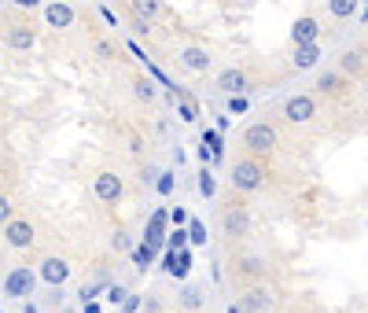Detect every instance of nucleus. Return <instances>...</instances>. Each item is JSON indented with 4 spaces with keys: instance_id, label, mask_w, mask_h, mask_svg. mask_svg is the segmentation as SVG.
Here are the masks:
<instances>
[{
    "instance_id": "obj_38",
    "label": "nucleus",
    "mask_w": 368,
    "mask_h": 313,
    "mask_svg": "<svg viewBox=\"0 0 368 313\" xmlns=\"http://www.w3.org/2000/svg\"><path fill=\"white\" fill-rule=\"evenodd\" d=\"M169 218H173V225H181V221H188V214H184V211H181V206H177V211H173V214H169Z\"/></svg>"
},
{
    "instance_id": "obj_14",
    "label": "nucleus",
    "mask_w": 368,
    "mask_h": 313,
    "mask_svg": "<svg viewBox=\"0 0 368 313\" xmlns=\"http://www.w3.org/2000/svg\"><path fill=\"white\" fill-rule=\"evenodd\" d=\"M188 269H191V250H188V247H181V250H166V273H169V277L184 280Z\"/></svg>"
},
{
    "instance_id": "obj_24",
    "label": "nucleus",
    "mask_w": 368,
    "mask_h": 313,
    "mask_svg": "<svg viewBox=\"0 0 368 313\" xmlns=\"http://www.w3.org/2000/svg\"><path fill=\"white\" fill-rule=\"evenodd\" d=\"M196 188H199V196H203V199H214V196H218V181H214V174H210V170H203V174H199Z\"/></svg>"
},
{
    "instance_id": "obj_37",
    "label": "nucleus",
    "mask_w": 368,
    "mask_h": 313,
    "mask_svg": "<svg viewBox=\"0 0 368 313\" xmlns=\"http://www.w3.org/2000/svg\"><path fill=\"white\" fill-rule=\"evenodd\" d=\"M81 313H100V302H96V299H85V302H81Z\"/></svg>"
},
{
    "instance_id": "obj_42",
    "label": "nucleus",
    "mask_w": 368,
    "mask_h": 313,
    "mask_svg": "<svg viewBox=\"0 0 368 313\" xmlns=\"http://www.w3.org/2000/svg\"><path fill=\"white\" fill-rule=\"evenodd\" d=\"M159 313H162V309H159Z\"/></svg>"
},
{
    "instance_id": "obj_29",
    "label": "nucleus",
    "mask_w": 368,
    "mask_h": 313,
    "mask_svg": "<svg viewBox=\"0 0 368 313\" xmlns=\"http://www.w3.org/2000/svg\"><path fill=\"white\" fill-rule=\"evenodd\" d=\"M129 295V287L125 284H111L107 287V302H115V306H122V299Z\"/></svg>"
},
{
    "instance_id": "obj_39",
    "label": "nucleus",
    "mask_w": 368,
    "mask_h": 313,
    "mask_svg": "<svg viewBox=\"0 0 368 313\" xmlns=\"http://www.w3.org/2000/svg\"><path fill=\"white\" fill-rule=\"evenodd\" d=\"M228 313H243V309H240V306H228Z\"/></svg>"
},
{
    "instance_id": "obj_20",
    "label": "nucleus",
    "mask_w": 368,
    "mask_h": 313,
    "mask_svg": "<svg viewBox=\"0 0 368 313\" xmlns=\"http://www.w3.org/2000/svg\"><path fill=\"white\" fill-rule=\"evenodd\" d=\"M317 89H320V92H328V96H335V92H342V89H346V78H342V74H335V70H324V74L317 78Z\"/></svg>"
},
{
    "instance_id": "obj_11",
    "label": "nucleus",
    "mask_w": 368,
    "mask_h": 313,
    "mask_svg": "<svg viewBox=\"0 0 368 313\" xmlns=\"http://www.w3.org/2000/svg\"><path fill=\"white\" fill-rule=\"evenodd\" d=\"M45 18H48L52 30H70L78 15H74V8L67 4V0H52V4L45 8Z\"/></svg>"
},
{
    "instance_id": "obj_15",
    "label": "nucleus",
    "mask_w": 368,
    "mask_h": 313,
    "mask_svg": "<svg viewBox=\"0 0 368 313\" xmlns=\"http://www.w3.org/2000/svg\"><path fill=\"white\" fill-rule=\"evenodd\" d=\"M269 306H273V291L269 287H251L243 295V302H240L243 313H266Z\"/></svg>"
},
{
    "instance_id": "obj_26",
    "label": "nucleus",
    "mask_w": 368,
    "mask_h": 313,
    "mask_svg": "<svg viewBox=\"0 0 368 313\" xmlns=\"http://www.w3.org/2000/svg\"><path fill=\"white\" fill-rule=\"evenodd\" d=\"M133 92H137V100H144V103L155 100V85H151L147 78H133Z\"/></svg>"
},
{
    "instance_id": "obj_16",
    "label": "nucleus",
    "mask_w": 368,
    "mask_h": 313,
    "mask_svg": "<svg viewBox=\"0 0 368 313\" xmlns=\"http://www.w3.org/2000/svg\"><path fill=\"white\" fill-rule=\"evenodd\" d=\"M320 59H324V48H320L317 41H313V45H298V48H295V59H291V63H295V70H313Z\"/></svg>"
},
{
    "instance_id": "obj_2",
    "label": "nucleus",
    "mask_w": 368,
    "mask_h": 313,
    "mask_svg": "<svg viewBox=\"0 0 368 313\" xmlns=\"http://www.w3.org/2000/svg\"><path fill=\"white\" fill-rule=\"evenodd\" d=\"M266 184V170L258 159H243L232 166V188L236 192H258V188Z\"/></svg>"
},
{
    "instance_id": "obj_8",
    "label": "nucleus",
    "mask_w": 368,
    "mask_h": 313,
    "mask_svg": "<svg viewBox=\"0 0 368 313\" xmlns=\"http://www.w3.org/2000/svg\"><path fill=\"white\" fill-rule=\"evenodd\" d=\"M41 280L52 284V287H63L70 280V262L59 258V255H48L45 262H41Z\"/></svg>"
},
{
    "instance_id": "obj_18",
    "label": "nucleus",
    "mask_w": 368,
    "mask_h": 313,
    "mask_svg": "<svg viewBox=\"0 0 368 313\" xmlns=\"http://www.w3.org/2000/svg\"><path fill=\"white\" fill-rule=\"evenodd\" d=\"M339 70L361 78V74H364V52H342V55H339Z\"/></svg>"
},
{
    "instance_id": "obj_30",
    "label": "nucleus",
    "mask_w": 368,
    "mask_h": 313,
    "mask_svg": "<svg viewBox=\"0 0 368 313\" xmlns=\"http://www.w3.org/2000/svg\"><path fill=\"white\" fill-rule=\"evenodd\" d=\"M247 107H251V103H247L243 92H240V96H228V111H232V115H243Z\"/></svg>"
},
{
    "instance_id": "obj_25",
    "label": "nucleus",
    "mask_w": 368,
    "mask_h": 313,
    "mask_svg": "<svg viewBox=\"0 0 368 313\" xmlns=\"http://www.w3.org/2000/svg\"><path fill=\"white\" fill-rule=\"evenodd\" d=\"M188 243H191V247H203V243H206V225L196 221V218L188 221Z\"/></svg>"
},
{
    "instance_id": "obj_3",
    "label": "nucleus",
    "mask_w": 368,
    "mask_h": 313,
    "mask_svg": "<svg viewBox=\"0 0 368 313\" xmlns=\"http://www.w3.org/2000/svg\"><path fill=\"white\" fill-rule=\"evenodd\" d=\"M33 284H37V273L30 265H15L11 273H8V280H4V295H11V299H30L33 295Z\"/></svg>"
},
{
    "instance_id": "obj_23",
    "label": "nucleus",
    "mask_w": 368,
    "mask_h": 313,
    "mask_svg": "<svg viewBox=\"0 0 368 313\" xmlns=\"http://www.w3.org/2000/svg\"><path fill=\"white\" fill-rule=\"evenodd\" d=\"M181 306H184V309H191V313H199V306H203V291L188 284V287L181 291Z\"/></svg>"
},
{
    "instance_id": "obj_28",
    "label": "nucleus",
    "mask_w": 368,
    "mask_h": 313,
    "mask_svg": "<svg viewBox=\"0 0 368 313\" xmlns=\"http://www.w3.org/2000/svg\"><path fill=\"white\" fill-rule=\"evenodd\" d=\"M151 258H155V250H151L147 243H140V247L133 250V262H137V269H147V265H151Z\"/></svg>"
},
{
    "instance_id": "obj_13",
    "label": "nucleus",
    "mask_w": 368,
    "mask_h": 313,
    "mask_svg": "<svg viewBox=\"0 0 368 313\" xmlns=\"http://www.w3.org/2000/svg\"><path fill=\"white\" fill-rule=\"evenodd\" d=\"M181 63H184V70H191V74H206L214 59H210V52H206V48L188 45V48L181 52Z\"/></svg>"
},
{
    "instance_id": "obj_36",
    "label": "nucleus",
    "mask_w": 368,
    "mask_h": 313,
    "mask_svg": "<svg viewBox=\"0 0 368 313\" xmlns=\"http://www.w3.org/2000/svg\"><path fill=\"white\" fill-rule=\"evenodd\" d=\"M15 8H23V11H33V8H41V0H11Z\"/></svg>"
},
{
    "instance_id": "obj_31",
    "label": "nucleus",
    "mask_w": 368,
    "mask_h": 313,
    "mask_svg": "<svg viewBox=\"0 0 368 313\" xmlns=\"http://www.w3.org/2000/svg\"><path fill=\"white\" fill-rule=\"evenodd\" d=\"M181 247H188V233H181V228H177V233L169 236V250H181Z\"/></svg>"
},
{
    "instance_id": "obj_21",
    "label": "nucleus",
    "mask_w": 368,
    "mask_h": 313,
    "mask_svg": "<svg viewBox=\"0 0 368 313\" xmlns=\"http://www.w3.org/2000/svg\"><path fill=\"white\" fill-rule=\"evenodd\" d=\"M328 11L335 18H354V11H361V0H328Z\"/></svg>"
},
{
    "instance_id": "obj_12",
    "label": "nucleus",
    "mask_w": 368,
    "mask_h": 313,
    "mask_svg": "<svg viewBox=\"0 0 368 313\" xmlns=\"http://www.w3.org/2000/svg\"><path fill=\"white\" fill-rule=\"evenodd\" d=\"M214 85H218V92H225V96H240V92H247V74L240 67H228V70L218 74Z\"/></svg>"
},
{
    "instance_id": "obj_22",
    "label": "nucleus",
    "mask_w": 368,
    "mask_h": 313,
    "mask_svg": "<svg viewBox=\"0 0 368 313\" xmlns=\"http://www.w3.org/2000/svg\"><path fill=\"white\" fill-rule=\"evenodd\" d=\"M133 11L144 18V23H151V18H159L162 4H159V0H133Z\"/></svg>"
},
{
    "instance_id": "obj_6",
    "label": "nucleus",
    "mask_w": 368,
    "mask_h": 313,
    "mask_svg": "<svg viewBox=\"0 0 368 313\" xmlns=\"http://www.w3.org/2000/svg\"><path fill=\"white\" fill-rule=\"evenodd\" d=\"M4 240H8V247H15V250H26V247H33V225L26 221V218H8L4 221Z\"/></svg>"
},
{
    "instance_id": "obj_27",
    "label": "nucleus",
    "mask_w": 368,
    "mask_h": 313,
    "mask_svg": "<svg viewBox=\"0 0 368 313\" xmlns=\"http://www.w3.org/2000/svg\"><path fill=\"white\" fill-rule=\"evenodd\" d=\"M173 184H177V174H173V170L155 174V188H159V196H173Z\"/></svg>"
},
{
    "instance_id": "obj_5",
    "label": "nucleus",
    "mask_w": 368,
    "mask_h": 313,
    "mask_svg": "<svg viewBox=\"0 0 368 313\" xmlns=\"http://www.w3.org/2000/svg\"><path fill=\"white\" fill-rule=\"evenodd\" d=\"M93 192H96L100 203H118L125 196V184H122V177L115 170H100L96 181H93Z\"/></svg>"
},
{
    "instance_id": "obj_7",
    "label": "nucleus",
    "mask_w": 368,
    "mask_h": 313,
    "mask_svg": "<svg viewBox=\"0 0 368 313\" xmlns=\"http://www.w3.org/2000/svg\"><path fill=\"white\" fill-rule=\"evenodd\" d=\"M221 225H225V236H232V240L247 236V228H251V214H247V206H243V203H228V206H225Z\"/></svg>"
},
{
    "instance_id": "obj_34",
    "label": "nucleus",
    "mask_w": 368,
    "mask_h": 313,
    "mask_svg": "<svg viewBox=\"0 0 368 313\" xmlns=\"http://www.w3.org/2000/svg\"><path fill=\"white\" fill-rule=\"evenodd\" d=\"M8 218H11V199H8V196H0V225H4Z\"/></svg>"
},
{
    "instance_id": "obj_35",
    "label": "nucleus",
    "mask_w": 368,
    "mask_h": 313,
    "mask_svg": "<svg viewBox=\"0 0 368 313\" xmlns=\"http://www.w3.org/2000/svg\"><path fill=\"white\" fill-rule=\"evenodd\" d=\"M137 306H140L137 295H125V299H122V313H137Z\"/></svg>"
},
{
    "instance_id": "obj_17",
    "label": "nucleus",
    "mask_w": 368,
    "mask_h": 313,
    "mask_svg": "<svg viewBox=\"0 0 368 313\" xmlns=\"http://www.w3.org/2000/svg\"><path fill=\"white\" fill-rule=\"evenodd\" d=\"M166 221H169L166 211H155V214H151V221H147V228H144V243H147L151 250L162 243V236H166Z\"/></svg>"
},
{
    "instance_id": "obj_40",
    "label": "nucleus",
    "mask_w": 368,
    "mask_h": 313,
    "mask_svg": "<svg viewBox=\"0 0 368 313\" xmlns=\"http://www.w3.org/2000/svg\"><path fill=\"white\" fill-rule=\"evenodd\" d=\"M63 313H74V309H63Z\"/></svg>"
},
{
    "instance_id": "obj_19",
    "label": "nucleus",
    "mask_w": 368,
    "mask_h": 313,
    "mask_svg": "<svg viewBox=\"0 0 368 313\" xmlns=\"http://www.w3.org/2000/svg\"><path fill=\"white\" fill-rule=\"evenodd\" d=\"M173 103H177V115H181V122H196V118H199V103L191 100L184 89H177V100H173Z\"/></svg>"
},
{
    "instance_id": "obj_10",
    "label": "nucleus",
    "mask_w": 368,
    "mask_h": 313,
    "mask_svg": "<svg viewBox=\"0 0 368 313\" xmlns=\"http://www.w3.org/2000/svg\"><path fill=\"white\" fill-rule=\"evenodd\" d=\"M320 37V23L313 15H302V18H295V26H291V45L298 48V45H313V41Z\"/></svg>"
},
{
    "instance_id": "obj_4",
    "label": "nucleus",
    "mask_w": 368,
    "mask_h": 313,
    "mask_svg": "<svg viewBox=\"0 0 368 313\" xmlns=\"http://www.w3.org/2000/svg\"><path fill=\"white\" fill-rule=\"evenodd\" d=\"M284 118H288L291 125H306L310 118H317V100L306 96V92L288 96V103H284Z\"/></svg>"
},
{
    "instance_id": "obj_32",
    "label": "nucleus",
    "mask_w": 368,
    "mask_h": 313,
    "mask_svg": "<svg viewBox=\"0 0 368 313\" xmlns=\"http://www.w3.org/2000/svg\"><path fill=\"white\" fill-rule=\"evenodd\" d=\"M100 291H103V284H85V287L78 291V295H81V302H85V299H96Z\"/></svg>"
},
{
    "instance_id": "obj_41",
    "label": "nucleus",
    "mask_w": 368,
    "mask_h": 313,
    "mask_svg": "<svg viewBox=\"0 0 368 313\" xmlns=\"http://www.w3.org/2000/svg\"><path fill=\"white\" fill-rule=\"evenodd\" d=\"M0 8H4V0H0Z\"/></svg>"
},
{
    "instance_id": "obj_1",
    "label": "nucleus",
    "mask_w": 368,
    "mask_h": 313,
    "mask_svg": "<svg viewBox=\"0 0 368 313\" xmlns=\"http://www.w3.org/2000/svg\"><path fill=\"white\" fill-rule=\"evenodd\" d=\"M276 144H280V137H276V129H273L269 122H254V125H247V129H243V148L251 155H273Z\"/></svg>"
},
{
    "instance_id": "obj_33",
    "label": "nucleus",
    "mask_w": 368,
    "mask_h": 313,
    "mask_svg": "<svg viewBox=\"0 0 368 313\" xmlns=\"http://www.w3.org/2000/svg\"><path fill=\"white\" fill-rule=\"evenodd\" d=\"M96 52H100V59H118L115 45H107V41H100V45H96Z\"/></svg>"
},
{
    "instance_id": "obj_9",
    "label": "nucleus",
    "mask_w": 368,
    "mask_h": 313,
    "mask_svg": "<svg viewBox=\"0 0 368 313\" xmlns=\"http://www.w3.org/2000/svg\"><path fill=\"white\" fill-rule=\"evenodd\" d=\"M4 41H8L11 52H30V48L37 45V30L26 26V23H15V26L4 30Z\"/></svg>"
}]
</instances>
